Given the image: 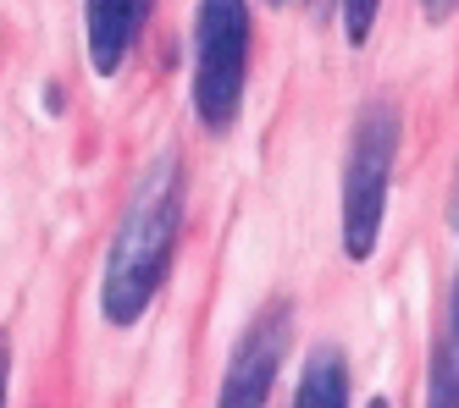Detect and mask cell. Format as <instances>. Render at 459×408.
Here are the masks:
<instances>
[{"mask_svg":"<svg viewBox=\"0 0 459 408\" xmlns=\"http://www.w3.org/2000/svg\"><path fill=\"white\" fill-rule=\"evenodd\" d=\"M178 232H183V166L178 155H160L144 172V183L134 188V199H127L117 237L106 249V270H100L106 326L127 331L144 320V310L160 298V287L172 276Z\"/></svg>","mask_w":459,"mask_h":408,"instance_id":"cell-1","label":"cell"},{"mask_svg":"<svg viewBox=\"0 0 459 408\" xmlns=\"http://www.w3.org/2000/svg\"><path fill=\"white\" fill-rule=\"evenodd\" d=\"M399 111L393 106H366L354 122V139H349V160H343V254L354 265H366L382 243V221H387V188H393V166H399Z\"/></svg>","mask_w":459,"mask_h":408,"instance_id":"cell-2","label":"cell"},{"mask_svg":"<svg viewBox=\"0 0 459 408\" xmlns=\"http://www.w3.org/2000/svg\"><path fill=\"white\" fill-rule=\"evenodd\" d=\"M249 78V0H200L194 17V116L227 132L244 111Z\"/></svg>","mask_w":459,"mask_h":408,"instance_id":"cell-3","label":"cell"},{"mask_svg":"<svg viewBox=\"0 0 459 408\" xmlns=\"http://www.w3.org/2000/svg\"><path fill=\"white\" fill-rule=\"evenodd\" d=\"M288 303H266L249 331L238 336L233 359H227V376H221V397L216 408H266L272 387H277V370L288 359Z\"/></svg>","mask_w":459,"mask_h":408,"instance_id":"cell-4","label":"cell"},{"mask_svg":"<svg viewBox=\"0 0 459 408\" xmlns=\"http://www.w3.org/2000/svg\"><path fill=\"white\" fill-rule=\"evenodd\" d=\"M150 6L155 0H89L83 6L89 12V66L100 78L122 72V61H127V50H134Z\"/></svg>","mask_w":459,"mask_h":408,"instance_id":"cell-5","label":"cell"},{"mask_svg":"<svg viewBox=\"0 0 459 408\" xmlns=\"http://www.w3.org/2000/svg\"><path fill=\"white\" fill-rule=\"evenodd\" d=\"M293 408H349V359H343V348H333V343L310 348V359L299 370V387H293Z\"/></svg>","mask_w":459,"mask_h":408,"instance_id":"cell-6","label":"cell"},{"mask_svg":"<svg viewBox=\"0 0 459 408\" xmlns=\"http://www.w3.org/2000/svg\"><path fill=\"white\" fill-rule=\"evenodd\" d=\"M426 408H459V336L443 331L426 359Z\"/></svg>","mask_w":459,"mask_h":408,"instance_id":"cell-7","label":"cell"},{"mask_svg":"<svg viewBox=\"0 0 459 408\" xmlns=\"http://www.w3.org/2000/svg\"><path fill=\"white\" fill-rule=\"evenodd\" d=\"M377 12H382V0H343V39L359 50L371 39V28H377Z\"/></svg>","mask_w":459,"mask_h":408,"instance_id":"cell-8","label":"cell"},{"mask_svg":"<svg viewBox=\"0 0 459 408\" xmlns=\"http://www.w3.org/2000/svg\"><path fill=\"white\" fill-rule=\"evenodd\" d=\"M6 381H12V336L0 331V408H6Z\"/></svg>","mask_w":459,"mask_h":408,"instance_id":"cell-9","label":"cell"},{"mask_svg":"<svg viewBox=\"0 0 459 408\" xmlns=\"http://www.w3.org/2000/svg\"><path fill=\"white\" fill-rule=\"evenodd\" d=\"M420 12H426V22H448L459 12V0H420Z\"/></svg>","mask_w":459,"mask_h":408,"instance_id":"cell-10","label":"cell"},{"mask_svg":"<svg viewBox=\"0 0 459 408\" xmlns=\"http://www.w3.org/2000/svg\"><path fill=\"white\" fill-rule=\"evenodd\" d=\"M448 331L459 336V270H454V315H448Z\"/></svg>","mask_w":459,"mask_h":408,"instance_id":"cell-11","label":"cell"},{"mask_svg":"<svg viewBox=\"0 0 459 408\" xmlns=\"http://www.w3.org/2000/svg\"><path fill=\"white\" fill-rule=\"evenodd\" d=\"M371 408H393V403H387V397H371Z\"/></svg>","mask_w":459,"mask_h":408,"instance_id":"cell-12","label":"cell"},{"mask_svg":"<svg viewBox=\"0 0 459 408\" xmlns=\"http://www.w3.org/2000/svg\"><path fill=\"white\" fill-rule=\"evenodd\" d=\"M266 6H282V0H266Z\"/></svg>","mask_w":459,"mask_h":408,"instance_id":"cell-13","label":"cell"},{"mask_svg":"<svg viewBox=\"0 0 459 408\" xmlns=\"http://www.w3.org/2000/svg\"><path fill=\"white\" fill-rule=\"evenodd\" d=\"M310 6H316V12H321V0H310Z\"/></svg>","mask_w":459,"mask_h":408,"instance_id":"cell-14","label":"cell"}]
</instances>
